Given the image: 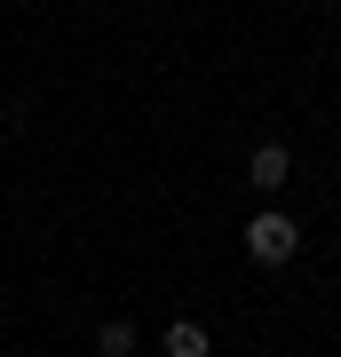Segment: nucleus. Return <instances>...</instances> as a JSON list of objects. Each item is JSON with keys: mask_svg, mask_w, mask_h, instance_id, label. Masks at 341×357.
Segmentation results:
<instances>
[{"mask_svg": "<svg viewBox=\"0 0 341 357\" xmlns=\"http://www.w3.org/2000/svg\"><path fill=\"white\" fill-rule=\"evenodd\" d=\"M294 255H302V222L294 215H254L246 222V262L254 270H286Z\"/></svg>", "mask_w": 341, "mask_h": 357, "instance_id": "nucleus-1", "label": "nucleus"}, {"mask_svg": "<svg viewBox=\"0 0 341 357\" xmlns=\"http://www.w3.org/2000/svg\"><path fill=\"white\" fill-rule=\"evenodd\" d=\"M286 175H294V151H286V143H254V159H246V183H254V191H286Z\"/></svg>", "mask_w": 341, "mask_h": 357, "instance_id": "nucleus-2", "label": "nucleus"}, {"mask_svg": "<svg viewBox=\"0 0 341 357\" xmlns=\"http://www.w3.org/2000/svg\"><path fill=\"white\" fill-rule=\"evenodd\" d=\"M167 357H215V333H206L199 318H175L167 326Z\"/></svg>", "mask_w": 341, "mask_h": 357, "instance_id": "nucleus-3", "label": "nucleus"}, {"mask_svg": "<svg viewBox=\"0 0 341 357\" xmlns=\"http://www.w3.org/2000/svg\"><path fill=\"white\" fill-rule=\"evenodd\" d=\"M96 357H135V318H103V333H96Z\"/></svg>", "mask_w": 341, "mask_h": 357, "instance_id": "nucleus-4", "label": "nucleus"}]
</instances>
